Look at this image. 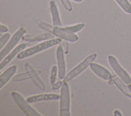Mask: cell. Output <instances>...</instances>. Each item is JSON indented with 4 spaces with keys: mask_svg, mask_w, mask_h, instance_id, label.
Returning <instances> with one entry per match:
<instances>
[{
    "mask_svg": "<svg viewBox=\"0 0 131 116\" xmlns=\"http://www.w3.org/2000/svg\"><path fill=\"white\" fill-rule=\"evenodd\" d=\"M61 42V39L58 37L45 40L42 42L26 49L24 51H22L17 55V58L19 59H22L25 58H27L40 52L48 49L54 45L59 44Z\"/></svg>",
    "mask_w": 131,
    "mask_h": 116,
    "instance_id": "obj_1",
    "label": "cell"
},
{
    "mask_svg": "<svg viewBox=\"0 0 131 116\" xmlns=\"http://www.w3.org/2000/svg\"><path fill=\"white\" fill-rule=\"evenodd\" d=\"M59 115H70V92L67 82H63L60 89Z\"/></svg>",
    "mask_w": 131,
    "mask_h": 116,
    "instance_id": "obj_2",
    "label": "cell"
},
{
    "mask_svg": "<svg viewBox=\"0 0 131 116\" xmlns=\"http://www.w3.org/2000/svg\"><path fill=\"white\" fill-rule=\"evenodd\" d=\"M96 57L97 54L95 53L89 55L82 62L73 68L66 75L65 77L63 79V82H68L77 77L89 66H90L91 63L93 62V61L96 59Z\"/></svg>",
    "mask_w": 131,
    "mask_h": 116,
    "instance_id": "obj_3",
    "label": "cell"
},
{
    "mask_svg": "<svg viewBox=\"0 0 131 116\" xmlns=\"http://www.w3.org/2000/svg\"><path fill=\"white\" fill-rule=\"evenodd\" d=\"M26 33V29L24 27L19 28L13 35L7 44L2 49L0 52L1 61H2L7 55L14 48L16 45L22 38Z\"/></svg>",
    "mask_w": 131,
    "mask_h": 116,
    "instance_id": "obj_4",
    "label": "cell"
},
{
    "mask_svg": "<svg viewBox=\"0 0 131 116\" xmlns=\"http://www.w3.org/2000/svg\"><path fill=\"white\" fill-rule=\"evenodd\" d=\"M12 96L16 103L24 112L28 116H42L37 110H36L25 99L24 97L19 92L13 91Z\"/></svg>",
    "mask_w": 131,
    "mask_h": 116,
    "instance_id": "obj_5",
    "label": "cell"
},
{
    "mask_svg": "<svg viewBox=\"0 0 131 116\" xmlns=\"http://www.w3.org/2000/svg\"><path fill=\"white\" fill-rule=\"evenodd\" d=\"M108 62L114 69V71L118 75L120 78L127 85L131 83V78L128 73L118 63L116 58L113 56L110 55L108 56Z\"/></svg>",
    "mask_w": 131,
    "mask_h": 116,
    "instance_id": "obj_6",
    "label": "cell"
},
{
    "mask_svg": "<svg viewBox=\"0 0 131 116\" xmlns=\"http://www.w3.org/2000/svg\"><path fill=\"white\" fill-rule=\"evenodd\" d=\"M52 33L55 36L68 41L75 42L78 40L77 35L69 31L64 27H54Z\"/></svg>",
    "mask_w": 131,
    "mask_h": 116,
    "instance_id": "obj_7",
    "label": "cell"
},
{
    "mask_svg": "<svg viewBox=\"0 0 131 116\" xmlns=\"http://www.w3.org/2000/svg\"><path fill=\"white\" fill-rule=\"evenodd\" d=\"M56 59L58 67V75L60 79H63L66 76V65L64 55V51L61 45H59L56 49Z\"/></svg>",
    "mask_w": 131,
    "mask_h": 116,
    "instance_id": "obj_8",
    "label": "cell"
},
{
    "mask_svg": "<svg viewBox=\"0 0 131 116\" xmlns=\"http://www.w3.org/2000/svg\"><path fill=\"white\" fill-rule=\"evenodd\" d=\"M27 47V43H22L19 44L18 46L15 47L12 51H11L7 56L0 63V69L2 70L7 65H8L12 59L17 55L20 52H21L24 49H25Z\"/></svg>",
    "mask_w": 131,
    "mask_h": 116,
    "instance_id": "obj_9",
    "label": "cell"
},
{
    "mask_svg": "<svg viewBox=\"0 0 131 116\" xmlns=\"http://www.w3.org/2000/svg\"><path fill=\"white\" fill-rule=\"evenodd\" d=\"M91 70L98 76L105 80H110L112 76L110 72L103 66L92 62L90 65Z\"/></svg>",
    "mask_w": 131,
    "mask_h": 116,
    "instance_id": "obj_10",
    "label": "cell"
},
{
    "mask_svg": "<svg viewBox=\"0 0 131 116\" xmlns=\"http://www.w3.org/2000/svg\"><path fill=\"white\" fill-rule=\"evenodd\" d=\"M60 99V95L57 94H45L32 96L28 97L26 100L29 103H33L42 101L58 100Z\"/></svg>",
    "mask_w": 131,
    "mask_h": 116,
    "instance_id": "obj_11",
    "label": "cell"
},
{
    "mask_svg": "<svg viewBox=\"0 0 131 116\" xmlns=\"http://www.w3.org/2000/svg\"><path fill=\"white\" fill-rule=\"evenodd\" d=\"M54 36L52 33L48 32L38 35H25L23 36L22 39L29 42H35L51 39L54 38Z\"/></svg>",
    "mask_w": 131,
    "mask_h": 116,
    "instance_id": "obj_12",
    "label": "cell"
},
{
    "mask_svg": "<svg viewBox=\"0 0 131 116\" xmlns=\"http://www.w3.org/2000/svg\"><path fill=\"white\" fill-rule=\"evenodd\" d=\"M50 11L52 16V23L54 27H62V24L60 19L58 7L54 1L52 0L50 2Z\"/></svg>",
    "mask_w": 131,
    "mask_h": 116,
    "instance_id": "obj_13",
    "label": "cell"
},
{
    "mask_svg": "<svg viewBox=\"0 0 131 116\" xmlns=\"http://www.w3.org/2000/svg\"><path fill=\"white\" fill-rule=\"evenodd\" d=\"M17 71L16 65H12L5 70L0 76V88L1 89L14 76Z\"/></svg>",
    "mask_w": 131,
    "mask_h": 116,
    "instance_id": "obj_14",
    "label": "cell"
},
{
    "mask_svg": "<svg viewBox=\"0 0 131 116\" xmlns=\"http://www.w3.org/2000/svg\"><path fill=\"white\" fill-rule=\"evenodd\" d=\"M41 73V71L39 70L33 69L29 71L26 73H24L15 75L12 80L14 81H23L29 79H32L34 77L38 76Z\"/></svg>",
    "mask_w": 131,
    "mask_h": 116,
    "instance_id": "obj_15",
    "label": "cell"
},
{
    "mask_svg": "<svg viewBox=\"0 0 131 116\" xmlns=\"http://www.w3.org/2000/svg\"><path fill=\"white\" fill-rule=\"evenodd\" d=\"M112 80L116 85L119 88V89L126 96L131 98V94L129 92L128 88L125 85V83L118 77H114L112 78Z\"/></svg>",
    "mask_w": 131,
    "mask_h": 116,
    "instance_id": "obj_16",
    "label": "cell"
},
{
    "mask_svg": "<svg viewBox=\"0 0 131 116\" xmlns=\"http://www.w3.org/2000/svg\"><path fill=\"white\" fill-rule=\"evenodd\" d=\"M119 6L126 13H131V4L128 0H115Z\"/></svg>",
    "mask_w": 131,
    "mask_h": 116,
    "instance_id": "obj_17",
    "label": "cell"
},
{
    "mask_svg": "<svg viewBox=\"0 0 131 116\" xmlns=\"http://www.w3.org/2000/svg\"><path fill=\"white\" fill-rule=\"evenodd\" d=\"M84 27V24L83 23H80V24H78L73 26H67V27H65L64 28L68 30H69V31L73 33H75L81 30Z\"/></svg>",
    "mask_w": 131,
    "mask_h": 116,
    "instance_id": "obj_18",
    "label": "cell"
},
{
    "mask_svg": "<svg viewBox=\"0 0 131 116\" xmlns=\"http://www.w3.org/2000/svg\"><path fill=\"white\" fill-rule=\"evenodd\" d=\"M11 35L9 33H6L0 37V49L2 50L8 43L10 39Z\"/></svg>",
    "mask_w": 131,
    "mask_h": 116,
    "instance_id": "obj_19",
    "label": "cell"
},
{
    "mask_svg": "<svg viewBox=\"0 0 131 116\" xmlns=\"http://www.w3.org/2000/svg\"><path fill=\"white\" fill-rule=\"evenodd\" d=\"M58 73V67L56 65H53L52 67L51 75H50V83L52 85H53L56 80L57 75Z\"/></svg>",
    "mask_w": 131,
    "mask_h": 116,
    "instance_id": "obj_20",
    "label": "cell"
},
{
    "mask_svg": "<svg viewBox=\"0 0 131 116\" xmlns=\"http://www.w3.org/2000/svg\"><path fill=\"white\" fill-rule=\"evenodd\" d=\"M32 81L34 83V84L40 89L46 90V87L45 83L42 81V80L38 76H36L32 78Z\"/></svg>",
    "mask_w": 131,
    "mask_h": 116,
    "instance_id": "obj_21",
    "label": "cell"
},
{
    "mask_svg": "<svg viewBox=\"0 0 131 116\" xmlns=\"http://www.w3.org/2000/svg\"><path fill=\"white\" fill-rule=\"evenodd\" d=\"M38 26L40 28H41L49 32H51V33L52 32V31H53V29L54 28L53 26H52L50 24H48L46 22H42V21L39 22L38 23Z\"/></svg>",
    "mask_w": 131,
    "mask_h": 116,
    "instance_id": "obj_22",
    "label": "cell"
},
{
    "mask_svg": "<svg viewBox=\"0 0 131 116\" xmlns=\"http://www.w3.org/2000/svg\"><path fill=\"white\" fill-rule=\"evenodd\" d=\"M63 83V81H57L52 85V89L53 90H57L59 89L60 87H61Z\"/></svg>",
    "mask_w": 131,
    "mask_h": 116,
    "instance_id": "obj_23",
    "label": "cell"
},
{
    "mask_svg": "<svg viewBox=\"0 0 131 116\" xmlns=\"http://www.w3.org/2000/svg\"><path fill=\"white\" fill-rule=\"evenodd\" d=\"M8 29L6 26L3 25L2 24H1V25H0V32L1 33H5V32H8Z\"/></svg>",
    "mask_w": 131,
    "mask_h": 116,
    "instance_id": "obj_24",
    "label": "cell"
},
{
    "mask_svg": "<svg viewBox=\"0 0 131 116\" xmlns=\"http://www.w3.org/2000/svg\"><path fill=\"white\" fill-rule=\"evenodd\" d=\"M114 115L116 116H118V115H121L122 114L118 110H115L114 111Z\"/></svg>",
    "mask_w": 131,
    "mask_h": 116,
    "instance_id": "obj_25",
    "label": "cell"
},
{
    "mask_svg": "<svg viewBox=\"0 0 131 116\" xmlns=\"http://www.w3.org/2000/svg\"><path fill=\"white\" fill-rule=\"evenodd\" d=\"M128 89H129V91H130V93H131V84H130L128 85Z\"/></svg>",
    "mask_w": 131,
    "mask_h": 116,
    "instance_id": "obj_26",
    "label": "cell"
},
{
    "mask_svg": "<svg viewBox=\"0 0 131 116\" xmlns=\"http://www.w3.org/2000/svg\"><path fill=\"white\" fill-rule=\"evenodd\" d=\"M72 1H74V2H78V3H79V2H82L83 0H72Z\"/></svg>",
    "mask_w": 131,
    "mask_h": 116,
    "instance_id": "obj_27",
    "label": "cell"
}]
</instances>
